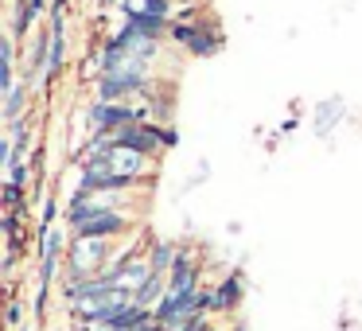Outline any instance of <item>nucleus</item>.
I'll return each instance as SVG.
<instances>
[{"mask_svg":"<svg viewBox=\"0 0 362 331\" xmlns=\"http://www.w3.org/2000/svg\"><path fill=\"white\" fill-rule=\"evenodd\" d=\"M222 47H226V35H222V28H214L211 20H206L203 32H199V40H195V43H191L187 55H191V59H214Z\"/></svg>","mask_w":362,"mask_h":331,"instance_id":"obj_10","label":"nucleus"},{"mask_svg":"<svg viewBox=\"0 0 362 331\" xmlns=\"http://www.w3.org/2000/svg\"><path fill=\"white\" fill-rule=\"evenodd\" d=\"M156 90L152 74H129V71H110L94 82V98L98 102H133Z\"/></svg>","mask_w":362,"mask_h":331,"instance_id":"obj_3","label":"nucleus"},{"mask_svg":"<svg viewBox=\"0 0 362 331\" xmlns=\"http://www.w3.org/2000/svg\"><path fill=\"white\" fill-rule=\"evenodd\" d=\"M4 323H8L12 331H20V327H24V304H20L16 296L8 300V312H4Z\"/></svg>","mask_w":362,"mask_h":331,"instance_id":"obj_18","label":"nucleus"},{"mask_svg":"<svg viewBox=\"0 0 362 331\" xmlns=\"http://www.w3.org/2000/svg\"><path fill=\"white\" fill-rule=\"evenodd\" d=\"M66 245H71V234H63L59 226L40 234V284H55L59 265L66 261Z\"/></svg>","mask_w":362,"mask_h":331,"instance_id":"obj_6","label":"nucleus"},{"mask_svg":"<svg viewBox=\"0 0 362 331\" xmlns=\"http://www.w3.org/2000/svg\"><path fill=\"white\" fill-rule=\"evenodd\" d=\"M47 296H51V284H35V296H32V315L35 320L47 315Z\"/></svg>","mask_w":362,"mask_h":331,"instance_id":"obj_17","label":"nucleus"},{"mask_svg":"<svg viewBox=\"0 0 362 331\" xmlns=\"http://www.w3.org/2000/svg\"><path fill=\"white\" fill-rule=\"evenodd\" d=\"M55 219H59V199H55V195H43V207H40V234L55 230Z\"/></svg>","mask_w":362,"mask_h":331,"instance_id":"obj_16","label":"nucleus"},{"mask_svg":"<svg viewBox=\"0 0 362 331\" xmlns=\"http://www.w3.org/2000/svg\"><path fill=\"white\" fill-rule=\"evenodd\" d=\"M133 230H136L133 214H125V211H102V214H94V219H86L78 230H71V234L74 238H105V242H117V238L133 234Z\"/></svg>","mask_w":362,"mask_h":331,"instance_id":"obj_5","label":"nucleus"},{"mask_svg":"<svg viewBox=\"0 0 362 331\" xmlns=\"http://www.w3.org/2000/svg\"><path fill=\"white\" fill-rule=\"evenodd\" d=\"M245 300V277L242 269H230L218 284H214V312L218 315H234Z\"/></svg>","mask_w":362,"mask_h":331,"instance_id":"obj_7","label":"nucleus"},{"mask_svg":"<svg viewBox=\"0 0 362 331\" xmlns=\"http://www.w3.org/2000/svg\"><path fill=\"white\" fill-rule=\"evenodd\" d=\"M94 4H105V0H94Z\"/></svg>","mask_w":362,"mask_h":331,"instance_id":"obj_23","label":"nucleus"},{"mask_svg":"<svg viewBox=\"0 0 362 331\" xmlns=\"http://www.w3.org/2000/svg\"><path fill=\"white\" fill-rule=\"evenodd\" d=\"M288 133H296V117H288V121L281 125V137H288Z\"/></svg>","mask_w":362,"mask_h":331,"instance_id":"obj_21","label":"nucleus"},{"mask_svg":"<svg viewBox=\"0 0 362 331\" xmlns=\"http://www.w3.org/2000/svg\"><path fill=\"white\" fill-rule=\"evenodd\" d=\"M346 117V105L343 98H327V102L315 105V137H331V129Z\"/></svg>","mask_w":362,"mask_h":331,"instance_id":"obj_12","label":"nucleus"},{"mask_svg":"<svg viewBox=\"0 0 362 331\" xmlns=\"http://www.w3.org/2000/svg\"><path fill=\"white\" fill-rule=\"evenodd\" d=\"M187 20H199V4H175L172 24H187Z\"/></svg>","mask_w":362,"mask_h":331,"instance_id":"obj_19","label":"nucleus"},{"mask_svg":"<svg viewBox=\"0 0 362 331\" xmlns=\"http://www.w3.org/2000/svg\"><path fill=\"white\" fill-rule=\"evenodd\" d=\"M152 110L148 105H133V102H90L86 105V125L90 137H113L125 125H136V121H148Z\"/></svg>","mask_w":362,"mask_h":331,"instance_id":"obj_2","label":"nucleus"},{"mask_svg":"<svg viewBox=\"0 0 362 331\" xmlns=\"http://www.w3.org/2000/svg\"><path fill=\"white\" fill-rule=\"evenodd\" d=\"M32 199H35V195H28V187H20V183H12V180L0 183V203H4V211H24V214H32Z\"/></svg>","mask_w":362,"mask_h":331,"instance_id":"obj_13","label":"nucleus"},{"mask_svg":"<svg viewBox=\"0 0 362 331\" xmlns=\"http://www.w3.org/2000/svg\"><path fill=\"white\" fill-rule=\"evenodd\" d=\"M175 257H180V245L175 242H148V261H152V269L156 273H172V265H175Z\"/></svg>","mask_w":362,"mask_h":331,"instance_id":"obj_14","label":"nucleus"},{"mask_svg":"<svg viewBox=\"0 0 362 331\" xmlns=\"http://www.w3.org/2000/svg\"><path fill=\"white\" fill-rule=\"evenodd\" d=\"M175 144H180V129L164 125V149H175Z\"/></svg>","mask_w":362,"mask_h":331,"instance_id":"obj_20","label":"nucleus"},{"mask_svg":"<svg viewBox=\"0 0 362 331\" xmlns=\"http://www.w3.org/2000/svg\"><path fill=\"white\" fill-rule=\"evenodd\" d=\"M230 331H250V327H245V323H234V327H230Z\"/></svg>","mask_w":362,"mask_h":331,"instance_id":"obj_22","label":"nucleus"},{"mask_svg":"<svg viewBox=\"0 0 362 331\" xmlns=\"http://www.w3.org/2000/svg\"><path fill=\"white\" fill-rule=\"evenodd\" d=\"M164 292H168V273H152L148 281L136 289V304H144V308H156L160 300H164Z\"/></svg>","mask_w":362,"mask_h":331,"instance_id":"obj_15","label":"nucleus"},{"mask_svg":"<svg viewBox=\"0 0 362 331\" xmlns=\"http://www.w3.org/2000/svg\"><path fill=\"white\" fill-rule=\"evenodd\" d=\"M28 94H32V86H28L24 79L12 82V86L4 90V125H12V121L28 117Z\"/></svg>","mask_w":362,"mask_h":331,"instance_id":"obj_11","label":"nucleus"},{"mask_svg":"<svg viewBox=\"0 0 362 331\" xmlns=\"http://www.w3.org/2000/svg\"><path fill=\"white\" fill-rule=\"evenodd\" d=\"M113 144L117 149H133V152H144V156L156 160L164 149V125L160 121H136V125H125L121 133H113Z\"/></svg>","mask_w":362,"mask_h":331,"instance_id":"obj_4","label":"nucleus"},{"mask_svg":"<svg viewBox=\"0 0 362 331\" xmlns=\"http://www.w3.org/2000/svg\"><path fill=\"white\" fill-rule=\"evenodd\" d=\"M47 0H16L12 4V40H28V32H32V24L35 20H43L47 16Z\"/></svg>","mask_w":362,"mask_h":331,"instance_id":"obj_9","label":"nucleus"},{"mask_svg":"<svg viewBox=\"0 0 362 331\" xmlns=\"http://www.w3.org/2000/svg\"><path fill=\"white\" fill-rule=\"evenodd\" d=\"M113 40L121 43V47L129 51L133 59H141V63H156L160 59V51H164V40H148V35H141V32H133L129 24H121L117 32H113Z\"/></svg>","mask_w":362,"mask_h":331,"instance_id":"obj_8","label":"nucleus"},{"mask_svg":"<svg viewBox=\"0 0 362 331\" xmlns=\"http://www.w3.org/2000/svg\"><path fill=\"white\" fill-rule=\"evenodd\" d=\"M117 257V245L105 242V238H74L71 234V245H66V281H86V277H98L102 269L113 265Z\"/></svg>","mask_w":362,"mask_h":331,"instance_id":"obj_1","label":"nucleus"}]
</instances>
